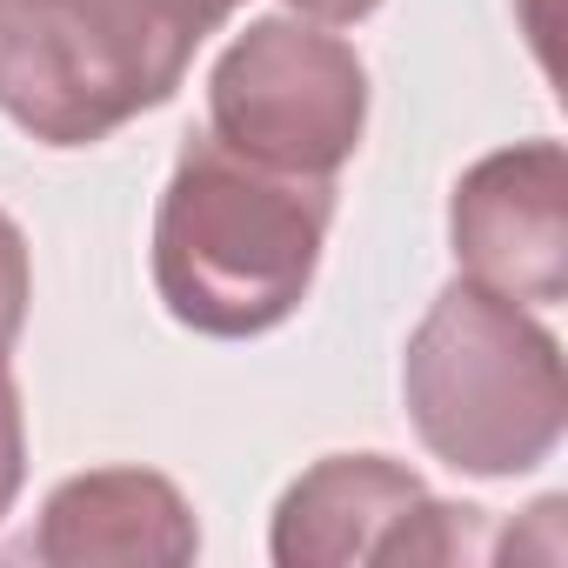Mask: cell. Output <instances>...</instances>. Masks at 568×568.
Masks as SVG:
<instances>
[{"instance_id": "6da1fadb", "label": "cell", "mask_w": 568, "mask_h": 568, "mask_svg": "<svg viewBox=\"0 0 568 568\" xmlns=\"http://www.w3.org/2000/svg\"><path fill=\"white\" fill-rule=\"evenodd\" d=\"M335 221L328 174H288L194 134L154 214V288L168 315L214 342L281 328L322 267Z\"/></svg>"}, {"instance_id": "7a4b0ae2", "label": "cell", "mask_w": 568, "mask_h": 568, "mask_svg": "<svg viewBox=\"0 0 568 568\" xmlns=\"http://www.w3.org/2000/svg\"><path fill=\"white\" fill-rule=\"evenodd\" d=\"M241 0H0V114L48 148H94L161 108Z\"/></svg>"}, {"instance_id": "3957f363", "label": "cell", "mask_w": 568, "mask_h": 568, "mask_svg": "<svg viewBox=\"0 0 568 568\" xmlns=\"http://www.w3.org/2000/svg\"><path fill=\"white\" fill-rule=\"evenodd\" d=\"M402 395L422 448L462 475H528L561 448L568 375L561 342L475 281L442 288L402 355Z\"/></svg>"}, {"instance_id": "277c9868", "label": "cell", "mask_w": 568, "mask_h": 568, "mask_svg": "<svg viewBox=\"0 0 568 568\" xmlns=\"http://www.w3.org/2000/svg\"><path fill=\"white\" fill-rule=\"evenodd\" d=\"M368 68L322 21L267 14L207 74V134L247 161L328 174L362 148Z\"/></svg>"}, {"instance_id": "5b68a950", "label": "cell", "mask_w": 568, "mask_h": 568, "mask_svg": "<svg viewBox=\"0 0 568 568\" xmlns=\"http://www.w3.org/2000/svg\"><path fill=\"white\" fill-rule=\"evenodd\" d=\"M462 281L548 308L568 295V154L561 141H515L481 154L448 201Z\"/></svg>"}, {"instance_id": "8992f818", "label": "cell", "mask_w": 568, "mask_h": 568, "mask_svg": "<svg viewBox=\"0 0 568 568\" xmlns=\"http://www.w3.org/2000/svg\"><path fill=\"white\" fill-rule=\"evenodd\" d=\"M201 528L181 488L154 468H94L48 495L41 528L28 535L34 561L88 568V561H194Z\"/></svg>"}, {"instance_id": "52a82bcc", "label": "cell", "mask_w": 568, "mask_h": 568, "mask_svg": "<svg viewBox=\"0 0 568 568\" xmlns=\"http://www.w3.org/2000/svg\"><path fill=\"white\" fill-rule=\"evenodd\" d=\"M422 475L388 455H328L315 462L274 508V561L281 568H328V561H375L395 521L422 501Z\"/></svg>"}, {"instance_id": "ba28073f", "label": "cell", "mask_w": 568, "mask_h": 568, "mask_svg": "<svg viewBox=\"0 0 568 568\" xmlns=\"http://www.w3.org/2000/svg\"><path fill=\"white\" fill-rule=\"evenodd\" d=\"M468 555H481V508H455V501L422 495L395 521V535L382 541L375 561H468Z\"/></svg>"}, {"instance_id": "9c48e42d", "label": "cell", "mask_w": 568, "mask_h": 568, "mask_svg": "<svg viewBox=\"0 0 568 568\" xmlns=\"http://www.w3.org/2000/svg\"><path fill=\"white\" fill-rule=\"evenodd\" d=\"M28 302H34V267H28V241L21 227L0 214V348H14L21 322H28Z\"/></svg>"}, {"instance_id": "30bf717a", "label": "cell", "mask_w": 568, "mask_h": 568, "mask_svg": "<svg viewBox=\"0 0 568 568\" xmlns=\"http://www.w3.org/2000/svg\"><path fill=\"white\" fill-rule=\"evenodd\" d=\"M28 481V422H21V388L8 375V348H0V515L14 508Z\"/></svg>"}, {"instance_id": "8fae6325", "label": "cell", "mask_w": 568, "mask_h": 568, "mask_svg": "<svg viewBox=\"0 0 568 568\" xmlns=\"http://www.w3.org/2000/svg\"><path fill=\"white\" fill-rule=\"evenodd\" d=\"M288 8H295L302 21H322V28H348V21L375 14L382 0H288Z\"/></svg>"}]
</instances>
